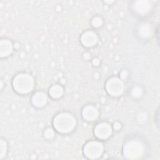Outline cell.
<instances>
[{"label":"cell","mask_w":160,"mask_h":160,"mask_svg":"<svg viewBox=\"0 0 160 160\" xmlns=\"http://www.w3.org/2000/svg\"><path fill=\"white\" fill-rule=\"evenodd\" d=\"M52 123L58 132L66 134L71 132L75 128L76 119L71 113L61 112L54 118Z\"/></svg>","instance_id":"cell-1"},{"label":"cell","mask_w":160,"mask_h":160,"mask_svg":"<svg viewBox=\"0 0 160 160\" xmlns=\"http://www.w3.org/2000/svg\"><path fill=\"white\" fill-rule=\"evenodd\" d=\"M144 151L143 143L138 139L127 140L123 146V156L128 159H139L143 156Z\"/></svg>","instance_id":"cell-2"},{"label":"cell","mask_w":160,"mask_h":160,"mask_svg":"<svg viewBox=\"0 0 160 160\" xmlns=\"http://www.w3.org/2000/svg\"><path fill=\"white\" fill-rule=\"evenodd\" d=\"M12 86L14 89L19 94H28L33 89L34 81L31 75L26 73H20L13 79Z\"/></svg>","instance_id":"cell-3"},{"label":"cell","mask_w":160,"mask_h":160,"mask_svg":"<svg viewBox=\"0 0 160 160\" xmlns=\"http://www.w3.org/2000/svg\"><path fill=\"white\" fill-rule=\"evenodd\" d=\"M104 152V146L102 142L97 141H91L86 144L83 148L84 156L89 159H98Z\"/></svg>","instance_id":"cell-4"},{"label":"cell","mask_w":160,"mask_h":160,"mask_svg":"<svg viewBox=\"0 0 160 160\" xmlns=\"http://www.w3.org/2000/svg\"><path fill=\"white\" fill-rule=\"evenodd\" d=\"M124 83L121 79L116 77L111 78L106 84V90L108 93L112 96H118L124 91Z\"/></svg>","instance_id":"cell-5"},{"label":"cell","mask_w":160,"mask_h":160,"mask_svg":"<svg viewBox=\"0 0 160 160\" xmlns=\"http://www.w3.org/2000/svg\"><path fill=\"white\" fill-rule=\"evenodd\" d=\"M112 132L111 125L107 122H101L94 128V133L95 136L99 139H106L108 138Z\"/></svg>","instance_id":"cell-6"},{"label":"cell","mask_w":160,"mask_h":160,"mask_svg":"<svg viewBox=\"0 0 160 160\" xmlns=\"http://www.w3.org/2000/svg\"><path fill=\"white\" fill-rule=\"evenodd\" d=\"M98 38L96 32L92 31H85L81 37V43L86 47H91L96 44Z\"/></svg>","instance_id":"cell-7"},{"label":"cell","mask_w":160,"mask_h":160,"mask_svg":"<svg viewBox=\"0 0 160 160\" xmlns=\"http://www.w3.org/2000/svg\"><path fill=\"white\" fill-rule=\"evenodd\" d=\"M133 9L138 13L144 14L148 12L152 8V4L149 1H136L132 5Z\"/></svg>","instance_id":"cell-8"},{"label":"cell","mask_w":160,"mask_h":160,"mask_svg":"<svg viewBox=\"0 0 160 160\" xmlns=\"http://www.w3.org/2000/svg\"><path fill=\"white\" fill-rule=\"evenodd\" d=\"M82 114L84 119L88 121H93L98 118L99 112L95 106L92 105H88L84 108Z\"/></svg>","instance_id":"cell-9"},{"label":"cell","mask_w":160,"mask_h":160,"mask_svg":"<svg viewBox=\"0 0 160 160\" xmlns=\"http://www.w3.org/2000/svg\"><path fill=\"white\" fill-rule=\"evenodd\" d=\"M47 96L43 91H37L32 96L31 101L32 104L38 108H41L47 102Z\"/></svg>","instance_id":"cell-10"},{"label":"cell","mask_w":160,"mask_h":160,"mask_svg":"<svg viewBox=\"0 0 160 160\" xmlns=\"http://www.w3.org/2000/svg\"><path fill=\"white\" fill-rule=\"evenodd\" d=\"M13 50V46L11 41L2 39L0 41V56L5 58L9 56Z\"/></svg>","instance_id":"cell-11"},{"label":"cell","mask_w":160,"mask_h":160,"mask_svg":"<svg viewBox=\"0 0 160 160\" xmlns=\"http://www.w3.org/2000/svg\"><path fill=\"white\" fill-rule=\"evenodd\" d=\"M49 94L54 99L59 98L63 94V88L59 84L52 85L49 89Z\"/></svg>","instance_id":"cell-12"},{"label":"cell","mask_w":160,"mask_h":160,"mask_svg":"<svg viewBox=\"0 0 160 160\" xmlns=\"http://www.w3.org/2000/svg\"><path fill=\"white\" fill-rule=\"evenodd\" d=\"M139 34L141 37L148 38L151 35V28L148 24L142 26L139 29Z\"/></svg>","instance_id":"cell-13"},{"label":"cell","mask_w":160,"mask_h":160,"mask_svg":"<svg viewBox=\"0 0 160 160\" xmlns=\"http://www.w3.org/2000/svg\"><path fill=\"white\" fill-rule=\"evenodd\" d=\"M7 152V143L6 142L1 139L0 140V159H2L6 154Z\"/></svg>","instance_id":"cell-14"},{"label":"cell","mask_w":160,"mask_h":160,"mask_svg":"<svg viewBox=\"0 0 160 160\" xmlns=\"http://www.w3.org/2000/svg\"><path fill=\"white\" fill-rule=\"evenodd\" d=\"M92 24L95 28H99L102 24V20L100 17H94L92 20Z\"/></svg>","instance_id":"cell-15"},{"label":"cell","mask_w":160,"mask_h":160,"mask_svg":"<svg viewBox=\"0 0 160 160\" xmlns=\"http://www.w3.org/2000/svg\"><path fill=\"white\" fill-rule=\"evenodd\" d=\"M44 135L46 138L51 139L54 136V131L51 128H48L45 130V131L44 132Z\"/></svg>","instance_id":"cell-16"},{"label":"cell","mask_w":160,"mask_h":160,"mask_svg":"<svg viewBox=\"0 0 160 160\" xmlns=\"http://www.w3.org/2000/svg\"><path fill=\"white\" fill-rule=\"evenodd\" d=\"M141 92H142V91L139 88L135 87V88H134V89L132 91V95L134 98H138L141 96Z\"/></svg>","instance_id":"cell-17"},{"label":"cell","mask_w":160,"mask_h":160,"mask_svg":"<svg viewBox=\"0 0 160 160\" xmlns=\"http://www.w3.org/2000/svg\"><path fill=\"white\" fill-rule=\"evenodd\" d=\"M121 124L118 122L114 123V125H113V127H114V129H116V130H119L121 128Z\"/></svg>","instance_id":"cell-18"},{"label":"cell","mask_w":160,"mask_h":160,"mask_svg":"<svg viewBox=\"0 0 160 160\" xmlns=\"http://www.w3.org/2000/svg\"><path fill=\"white\" fill-rule=\"evenodd\" d=\"M92 63L95 66H98L99 64V61L98 59H93V61H92Z\"/></svg>","instance_id":"cell-19"}]
</instances>
